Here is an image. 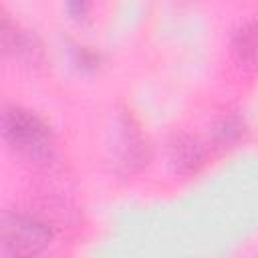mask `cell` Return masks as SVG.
I'll list each match as a JSON object with an SVG mask.
<instances>
[{
    "mask_svg": "<svg viewBox=\"0 0 258 258\" xmlns=\"http://www.w3.org/2000/svg\"><path fill=\"white\" fill-rule=\"evenodd\" d=\"M169 159L179 173H191L200 167L204 153L198 141L189 135H175L169 145Z\"/></svg>",
    "mask_w": 258,
    "mask_h": 258,
    "instance_id": "6",
    "label": "cell"
},
{
    "mask_svg": "<svg viewBox=\"0 0 258 258\" xmlns=\"http://www.w3.org/2000/svg\"><path fill=\"white\" fill-rule=\"evenodd\" d=\"M2 137L22 157L46 161L54 151V137L48 125L20 107H6L2 113Z\"/></svg>",
    "mask_w": 258,
    "mask_h": 258,
    "instance_id": "1",
    "label": "cell"
},
{
    "mask_svg": "<svg viewBox=\"0 0 258 258\" xmlns=\"http://www.w3.org/2000/svg\"><path fill=\"white\" fill-rule=\"evenodd\" d=\"M242 121L238 119V117H234V115H230V117H224L218 125H216V129H214V135H216V141L220 143V145H228V143H234L240 135H242Z\"/></svg>",
    "mask_w": 258,
    "mask_h": 258,
    "instance_id": "7",
    "label": "cell"
},
{
    "mask_svg": "<svg viewBox=\"0 0 258 258\" xmlns=\"http://www.w3.org/2000/svg\"><path fill=\"white\" fill-rule=\"evenodd\" d=\"M89 8V0H69V12L75 18H83Z\"/></svg>",
    "mask_w": 258,
    "mask_h": 258,
    "instance_id": "8",
    "label": "cell"
},
{
    "mask_svg": "<svg viewBox=\"0 0 258 258\" xmlns=\"http://www.w3.org/2000/svg\"><path fill=\"white\" fill-rule=\"evenodd\" d=\"M232 56L238 67L254 69L258 62V20L242 24L232 36Z\"/></svg>",
    "mask_w": 258,
    "mask_h": 258,
    "instance_id": "4",
    "label": "cell"
},
{
    "mask_svg": "<svg viewBox=\"0 0 258 258\" xmlns=\"http://www.w3.org/2000/svg\"><path fill=\"white\" fill-rule=\"evenodd\" d=\"M115 153H117V163L123 167V171H133L141 167L145 161V145L137 127L131 123V117H121L119 121Z\"/></svg>",
    "mask_w": 258,
    "mask_h": 258,
    "instance_id": "3",
    "label": "cell"
},
{
    "mask_svg": "<svg viewBox=\"0 0 258 258\" xmlns=\"http://www.w3.org/2000/svg\"><path fill=\"white\" fill-rule=\"evenodd\" d=\"M52 240L50 228L28 214L4 212L0 222V254L12 256H34L40 254Z\"/></svg>",
    "mask_w": 258,
    "mask_h": 258,
    "instance_id": "2",
    "label": "cell"
},
{
    "mask_svg": "<svg viewBox=\"0 0 258 258\" xmlns=\"http://www.w3.org/2000/svg\"><path fill=\"white\" fill-rule=\"evenodd\" d=\"M2 46L6 54H14V58H20L26 62H36L40 54L38 46L34 44V38L18 30L16 26H12L6 16L2 20Z\"/></svg>",
    "mask_w": 258,
    "mask_h": 258,
    "instance_id": "5",
    "label": "cell"
}]
</instances>
